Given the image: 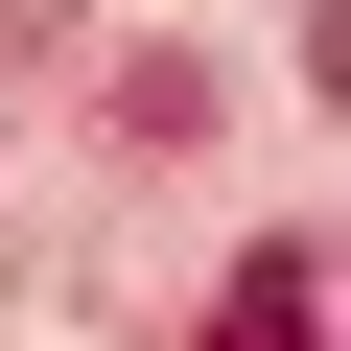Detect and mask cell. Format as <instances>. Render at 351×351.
<instances>
[{"instance_id": "obj_1", "label": "cell", "mask_w": 351, "mask_h": 351, "mask_svg": "<svg viewBox=\"0 0 351 351\" xmlns=\"http://www.w3.org/2000/svg\"><path fill=\"white\" fill-rule=\"evenodd\" d=\"M211 351H328V234H258L211 281Z\"/></svg>"}]
</instances>
